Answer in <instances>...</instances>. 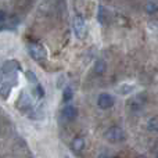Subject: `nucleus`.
I'll return each instance as SVG.
<instances>
[{"label":"nucleus","mask_w":158,"mask_h":158,"mask_svg":"<svg viewBox=\"0 0 158 158\" xmlns=\"http://www.w3.org/2000/svg\"><path fill=\"white\" fill-rule=\"evenodd\" d=\"M61 115H63V118L65 121L71 122V121H74L75 118L78 117V108H77V107H74V106H71V104H68V106H65L63 108Z\"/></svg>","instance_id":"7"},{"label":"nucleus","mask_w":158,"mask_h":158,"mask_svg":"<svg viewBox=\"0 0 158 158\" xmlns=\"http://www.w3.org/2000/svg\"><path fill=\"white\" fill-rule=\"evenodd\" d=\"M4 19H6V13L3 10H0V24H2Z\"/></svg>","instance_id":"14"},{"label":"nucleus","mask_w":158,"mask_h":158,"mask_svg":"<svg viewBox=\"0 0 158 158\" xmlns=\"http://www.w3.org/2000/svg\"><path fill=\"white\" fill-rule=\"evenodd\" d=\"M146 104V94H137L129 101V107H131L132 111H140V110L144 107Z\"/></svg>","instance_id":"6"},{"label":"nucleus","mask_w":158,"mask_h":158,"mask_svg":"<svg viewBox=\"0 0 158 158\" xmlns=\"http://www.w3.org/2000/svg\"><path fill=\"white\" fill-rule=\"evenodd\" d=\"M72 97H74V92H72V89L69 86L65 87L64 92H63V100L65 101V103H68V101L72 100Z\"/></svg>","instance_id":"13"},{"label":"nucleus","mask_w":158,"mask_h":158,"mask_svg":"<svg viewBox=\"0 0 158 158\" xmlns=\"http://www.w3.org/2000/svg\"><path fill=\"white\" fill-rule=\"evenodd\" d=\"M147 129L150 132H157V133H158V118L157 117H153V118H150V119H148Z\"/></svg>","instance_id":"12"},{"label":"nucleus","mask_w":158,"mask_h":158,"mask_svg":"<svg viewBox=\"0 0 158 158\" xmlns=\"http://www.w3.org/2000/svg\"><path fill=\"white\" fill-rule=\"evenodd\" d=\"M71 148L75 151V153H81L85 148V139L82 136H77L71 143Z\"/></svg>","instance_id":"8"},{"label":"nucleus","mask_w":158,"mask_h":158,"mask_svg":"<svg viewBox=\"0 0 158 158\" xmlns=\"http://www.w3.org/2000/svg\"><path fill=\"white\" fill-rule=\"evenodd\" d=\"M27 78L29 79V83H31V87H32V92H33V94H35V97L38 98H42L44 96V89H43V86L40 85V82L38 81V78H36V75L33 74V72H31V71H28L27 72Z\"/></svg>","instance_id":"3"},{"label":"nucleus","mask_w":158,"mask_h":158,"mask_svg":"<svg viewBox=\"0 0 158 158\" xmlns=\"http://www.w3.org/2000/svg\"><path fill=\"white\" fill-rule=\"evenodd\" d=\"M147 14H156L158 11V0H148L144 7Z\"/></svg>","instance_id":"9"},{"label":"nucleus","mask_w":158,"mask_h":158,"mask_svg":"<svg viewBox=\"0 0 158 158\" xmlns=\"http://www.w3.org/2000/svg\"><path fill=\"white\" fill-rule=\"evenodd\" d=\"M135 90H136V86L131 83H123L118 87V93H121V94H131Z\"/></svg>","instance_id":"10"},{"label":"nucleus","mask_w":158,"mask_h":158,"mask_svg":"<svg viewBox=\"0 0 158 158\" xmlns=\"http://www.w3.org/2000/svg\"><path fill=\"white\" fill-rule=\"evenodd\" d=\"M156 156H157V157H158V151H157V153H156Z\"/></svg>","instance_id":"15"},{"label":"nucleus","mask_w":158,"mask_h":158,"mask_svg":"<svg viewBox=\"0 0 158 158\" xmlns=\"http://www.w3.org/2000/svg\"><path fill=\"white\" fill-rule=\"evenodd\" d=\"M28 50H29L31 57H32L35 61H43L47 58L46 49L39 43H31L29 46H28Z\"/></svg>","instance_id":"2"},{"label":"nucleus","mask_w":158,"mask_h":158,"mask_svg":"<svg viewBox=\"0 0 158 158\" xmlns=\"http://www.w3.org/2000/svg\"><path fill=\"white\" fill-rule=\"evenodd\" d=\"M115 104V98L110 93H101L97 97V106L101 110H110Z\"/></svg>","instance_id":"5"},{"label":"nucleus","mask_w":158,"mask_h":158,"mask_svg":"<svg viewBox=\"0 0 158 158\" xmlns=\"http://www.w3.org/2000/svg\"><path fill=\"white\" fill-rule=\"evenodd\" d=\"M72 29L78 39H83L86 35V22L81 15H77L72 21Z\"/></svg>","instance_id":"4"},{"label":"nucleus","mask_w":158,"mask_h":158,"mask_svg":"<svg viewBox=\"0 0 158 158\" xmlns=\"http://www.w3.org/2000/svg\"><path fill=\"white\" fill-rule=\"evenodd\" d=\"M106 69H107L106 61H103V60H97V61H96V64H94V74L103 75L104 72H106Z\"/></svg>","instance_id":"11"},{"label":"nucleus","mask_w":158,"mask_h":158,"mask_svg":"<svg viewBox=\"0 0 158 158\" xmlns=\"http://www.w3.org/2000/svg\"><path fill=\"white\" fill-rule=\"evenodd\" d=\"M104 137H106L107 142L112 143V144H117V143H122L126 139V133L119 126H111V128H108L106 131Z\"/></svg>","instance_id":"1"}]
</instances>
